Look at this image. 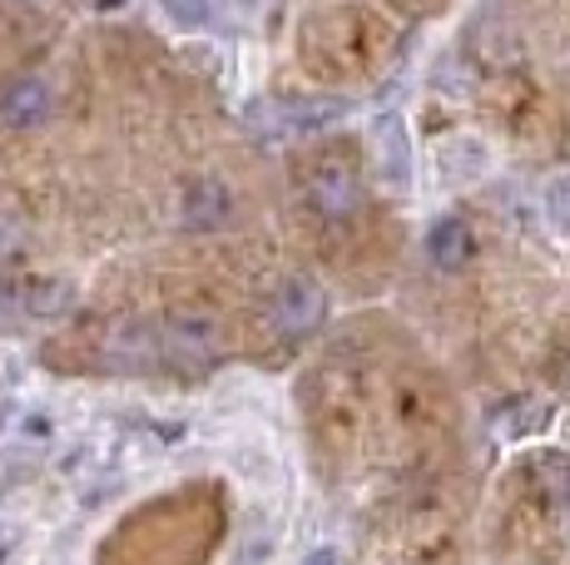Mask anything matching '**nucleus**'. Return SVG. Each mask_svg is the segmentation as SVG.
<instances>
[{
  "label": "nucleus",
  "mask_w": 570,
  "mask_h": 565,
  "mask_svg": "<svg viewBox=\"0 0 570 565\" xmlns=\"http://www.w3.org/2000/svg\"><path fill=\"white\" fill-rule=\"evenodd\" d=\"M303 199L323 224H347L363 209V179H357V159L353 155H313L303 169Z\"/></svg>",
  "instance_id": "1"
},
{
  "label": "nucleus",
  "mask_w": 570,
  "mask_h": 565,
  "mask_svg": "<svg viewBox=\"0 0 570 565\" xmlns=\"http://www.w3.org/2000/svg\"><path fill=\"white\" fill-rule=\"evenodd\" d=\"M159 347H164V363L208 367L224 353V323L208 308H174L169 318L159 323Z\"/></svg>",
  "instance_id": "2"
},
{
  "label": "nucleus",
  "mask_w": 570,
  "mask_h": 565,
  "mask_svg": "<svg viewBox=\"0 0 570 565\" xmlns=\"http://www.w3.org/2000/svg\"><path fill=\"white\" fill-rule=\"evenodd\" d=\"M164 363L159 347V328L145 318H115L100 338V367H115V373H145V367Z\"/></svg>",
  "instance_id": "3"
},
{
  "label": "nucleus",
  "mask_w": 570,
  "mask_h": 565,
  "mask_svg": "<svg viewBox=\"0 0 570 565\" xmlns=\"http://www.w3.org/2000/svg\"><path fill=\"white\" fill-rule=\"evenodd\" d=\"M343 115H347V100H337V95H313V100L263 105V110H254V125L273 129V135H313V129H327Z\"/></svg>",
  "instance_id": "4"
},
{
  "label": "nucleus",
  "mask_w": 570,
  "mask_h": 565,
  "mask_svg": "<svg viewBox=\"0 0 570 565\" xmlns=\"http://www.w3.org/2000/svg\"><path fill=\"white\" fill-rule=\"evenodd\" d=\"M323 313H327V298L313 278H288L278 288V298H273V323H278L283 338H303V333H313L317 323H323Z\"/></svg>",
  "instance_id": "5"
},
{
  "label": "nucleus",
  "mask_w": 570,
  "mask_h": 565,
  "mask_svg": "<svg viewBox=\"0 0 570 565\" xmlns=\"http://www.w3.org/2000/svg\"><path fill=\"white\" fill-rule=\"evenodd\" d=\"M55 115V90L36 75L16 80L6 95H0V125L6 129H40Z\"/></svg>",
  "instance_id": "6"
},
{
  "label": "nucleus",
  "mask_w": 570,
  "mask_h": 565,
  "mask_svg": "<svg viewBox=\"0 0 570 565\" xmlns=\"http://www.w3.org/2000/svg\"><path fill=\"white\" fill-rule=\"evenodd\" d=\"M234 209L228 199V184L224 179H189L184 184V199H179V219L184 228H218Z\"/></svg>",
  "instance_id": "7"
},
{
  "label": "nucleus",
  "mask_w": 570,
  "mask_h": 565,
  "mask_svg": "<svg viewBox=\"0 0 570 565\" xmlns=\"http://www.w3.org/2000/svg\"><path fill=\"white\" fill-rule=\"evenodd\" d=\"M10 303H16L26 318H60V313H70L75 288L65 278H20L16 288H10Z\"/></svg>",
  "instance_id": "8"
},
{
  "label": "nucleus",
  "mask_w": 570,
  "mask_h": 565,
  "mask_svg": "<svg viewBox=\"0 0 570 565\" xmlns=\"http://www.w3.org/2000/svg\"><path fill=\"white\" fill-rule=\"evenodd\" d=\"M377 169H382V184L407 189V179H412V145H407V125H402L397 115L377 119Z\"/></svg>",
  "instance_id": "9"
},
{
  "label": "nucleus",
  "mask_w": 570,
  "mask_h": 565,
  "mask_svg": "<svg viewBox=\"0 0 570 565\" xmlns=\"http://www.w3.org/2000/svg\"><path fill=\"white\" fill-rule=\"evenodd\" d=\"M487 145L481 139H471V135H456V139H446V145H436V169H442V179L446 184H471V179H481L487 174Z\"/></svg>",
  "instance_id": "10"
},
{
  "label": "nucleus",
  "mask_w": 570,
  "mask_h": 565,
  "mask_svg": "<svg viewBox=\"0 0 570 565\" xmlns=\"http://www.w3.org/2000/svg\"><path fill=\"white\" fill-rule=\"evenodd\" d=\"M426 254H432L436 268H462L471 258V228L462 219H442L426 234Z\"/></svg>",
  "instance_id": "11"
},
{
  "label": "nucleus",
  "mask_w": 570,
  "mask_h": 565,
  "mask_svg": "<svg viewBox=\"0 0 570 565\" xmlns=\"http://www.w3.org/2000/svg\"><path fill=\"white\" fill-rule=\"evenodd\" d=\"M159 6H164V16L184 30H204L208 20H214V0H159Z\"/></svg>",
  "instance_id": "12"
},
{
  "label": "nucleus",
  "mask_w": 570,
  "mask_h": 565,
  "mask_svg": "<svg viewBox=\"0 0 570 565\" xmlns=\"http://www.w3.org/2000/svg\"><path fill=\"white\" fill-rule=\"evenodd\" d=\"M20 244H26V219H20L16 209H6V204H0V258L16 254Z\"/></svg>",
  "instance_id": "13"
},
{
  "label": "nucleus",
  "mask_w": 570,
  "mask_h": 565,
  "mask_svg": "<svg viewBox=\"0 0 570 565\" xmlns=\"http://www.w3.org/2000/svg\"><path fill=\"white\" fill-rule=\"evenodd\" d=\"M546 209H551V219L570 228V179H556L551 189H546Z\"/></svg>",
  "instance_id": "14"
},
{
  "label": "nucleus",
  "mask_w": 570,
  "mask_h": 565,
  "mask_svg": "<svg viewBox=\"0 0 570 565\" xmlns=\"http://www.w3.org/2000/svg\"><path fill=\"white\" fill-rule=\"evenodd\" d=\"M303 565H337V556H333V551H313V556L303 561Z\"/></svg>",
  "instance_id": "15"
},
{
  "label": "nucleus",
  "mask_w": 570,
  "mask_h": 565,
  "mask_svg": "<svg viewBox=\"0 0 570 565\" xmlns=\"http://www.w3.org/2000/svg\"><path fill=\"white\" fill-rule=\"evenodd\" d=\"M234 6H244V10H263L268 0H234Z\"/></svg>",
  "instance_id": "16"
},
{
  "label": "nucleus",
  "mask_w": 570,
  "mask_h": 565,
  "mask_svg": "<svg viewBox=\"0 0 570 565\" xmlns=\"http://www.w3.org/2000/svg\"><path fill=\"white\" fill-rule=\"evenodd\" d=\"M100 6H105V10H115V6H119V0H100Z\"/></svg>",
  "instance_id": "17"
},
{
  "label": "nucleus",
  "mask_w": 570,
  "mask_h": 565,
  "mask_svg": "<svg viewBox=\"0 0 570 565\" xmlns=\"http://www.w3.org/2000/svg\"><path fill=\"white\" fill-rule=\"evenodd\" d=\"M426 565H452V561H426Z\"/></svg>",
  "instance_id": "18"
}]
</instances>
